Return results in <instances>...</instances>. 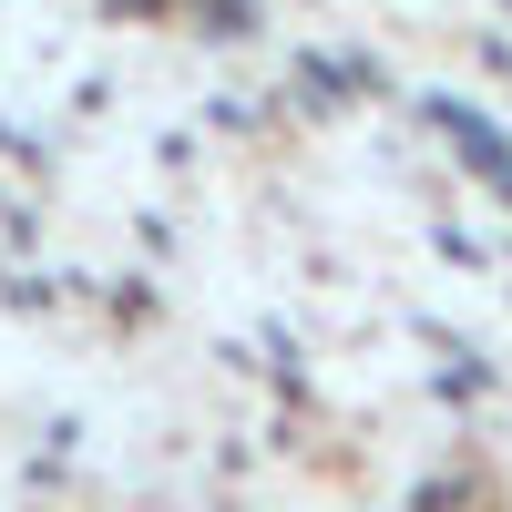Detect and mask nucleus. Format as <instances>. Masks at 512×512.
I'll return each mask as SVG.
<instances>
[]
</instances>
